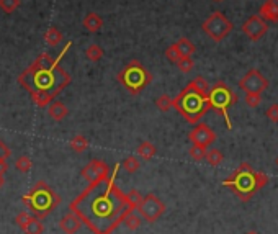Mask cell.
I'll return each mask as SVG.
<instances>
[{
	"label": "cell",
	"instance_id": "11",
	"mask_svg": "<svg viewBox=\"0 0 278 234\" xmlns=\"http://www.w3.org/2000/svg\"><path fill=\"white\" fill-rule=\"evenodd\" d=\"M241 28H242V33L246 35L249 40L259 41L268 31V22H265L259 14H257V15H252L250 18H247V20L242 23Z\"/></svg>",
	"mask_w": 278,
	"mask_h": 234
},
{
	"label": "cell",
	"instance_id": "18",
	"mask_svg": "<svg viewBox=\"0 0 278 234\" xmlns=\"http://www.w3.org/2000/svg\"><path fill=\"white\" fill-rule=\"evenodd\" d=\"M48 113L54 121H62L69 115V110L62 102H52L48 108Z\"/></svg>",
	"mask_w": 278,
	"mask_h": 234
},
{
	"label": "cell",
	"instance_id": "30",
	"mask_svg": "<svg viewBox=\"0 0 278 234\" xmlns=\"http://www.w3.org/2000/svg\"><path fill=\"white\" fill-rule=\"evenodd\" d=\"M141 219H143L141 214H136V213L133 211V213L128 214L126 219H124V224L128 226V229L134 231V229H137L139 226H141Z\"/></svg>",
	"mask_w": 278,
	"mask_h": 234
},
{
	"label": "cell",
	"instance_id": "2",
	"mask_svg": "<svg viewBox=\"0 0 278 234\" xmlns=\"http://www.w3.org/2000/svg\"><path fill=\"white\" fill-rule=\"evenodd\" d=\"M18 84L30 94L46 92L54 99L71 84V74L65 72L59 64L48 70H33L28 67L23 74H20Z\"/></svg>",
	"mask_w": 278,
	"mask_h": 234
},
{
	"label": "cell",
	"instance_id": "13",
	"mask_svg": "<svg viewBox=\"0 0 278 234\" xmlns=\"http://www.w3.org/2000/svg\"><path fill=\"white\" fill-rule=\"evenodd\" d=\"M110 174H111V171H110L108 164H105V162L100 159H92L89 164L82 169V177L87 180L89 184L107 177V175H110Z\"/></svg>",
	"mask_w": 278,
	"mask_h": 234
},
{
	"label": "cell",
	"instance_id": "19",
	"mask_svg": "<svg viewBox=\"0 0 278 234\" xmlns=\"http://www.w3.org/2000/svg\"><path fill=\"white\" fill-rule=\"evenodd\" d=\"M44 41H46V44H48V46L56 48L57 44H61V41H62V33L56 27H51L44 33Z\"/></svg>",
	"mask_w": 278,
	"mask_h": 234
},
{
	"label": "cell",
	"instance_id": "16",
	"mask_svg": "<svg viewBox=\"0 0 278 234\" xmlns=\"http://www.w3.org/2000/svg\"><path fill=\"white\" fill-rule=\"evenodd\" d=\"M259 15L265 22L278 23V0H267L259 9Z\"/></svg>",
	"mask_w": 278,
	"mask_h": 234
},
{
	"label": "cell",
	"instance_id": "34",
	"mask_svg": "<svg viewBox=\"0 0 278 234\" xmlns=\"http://www.w3.org/2000/svg\"><path fill=\"white\" fill-rule=\"evenodd\" d=\"M128 198H129V201H131V205H133L136 210H137V206L141 205V201H143V195L139 193L137 190H131V192H128Z\"/></svg>",
	"mask_w": 278,
	"mask_h": 234
},
{
	"label": "cell",
	"instance_id": "25",
	"mask_svg": "<svg viewBox=\"0 0 278 234\" xmlns=\"http://www.w3.org/2000/svg\"><path fill=\"white\" fill-rule=\"evenodd\" d=\"M156 107L159 112H169V110L174 107V99H170L167 94H164L156 100Z\"/></svg>",
	"mask_w": 278,
	"mask_h": 234
},
{
	"label": "cell",
	"instance_id": "10",
	"mask_svg": "<svg viewBox=\"0 0 278 234\" xmlns=\"http://www.w3.org/2000/svg\"><path fill=\"white\" fill-rule=\"evenodd\" d=\"M270 82L259 69H250L239 81V87L246 94H262L268 89Z\"/></svg>",
	"mask_w": 278,
	"mask_h": 234
},
{
	"label": "cell",
	"instance_id": "23",
	"mask_svg": "<svg viewBox=\"0 0 278 234\" xmlns=\"http://www.w3.org/2000/svg\"><path fill=\"white\" fill-rule=\"evenodd\" d=\"M85 57L92 62H98L103 57V49L98 46V44H90V46L85 49Z\"/></svg>",
	"mask_w": 278,
	"mask_h": 234
},
{
	"label": "cell",
	"instance_id": "21",
	"mask_svg": "<svg viewBox=\"0 0 278 234\" xmlns=\"http://www.w3.org/2000/svg\"><path fill=\"white\" fill-rule=\"evenodd\" d=\"M87 147H89V139L85 138V136H82V134H77V136H74V138L71 139V149H72V151H76V152L81 154Z\"/></svg>",
	"mask_w": 278,
	"mask_h": 234
},
{
	"label": "cell",
	"instance_id": "4",
	"mask_svg": "<svg viewBox=\"0 0 278 234\" xmlns=\"http://www.w3.org/2000/svg\"><path fill=\"white\" fill-rule=\"evenodd\" d=\"M174 108L180 113V116L187 123H190V125H198V121L211 108L208 100V92H203L193 82H188V86L174 99Z\"/></svg>",
	"mask_w": 278,
	"mask_h": 234
},
{
	"label": "cell",
	"instance_id": "26",
	"mask_svg": "<svg viewBox=\"0 0 278 234\" xmlns=\"http://www.w3.org/2000/svg\"><path fill=\"white\" fill-rule=\"evenodd\" d=\"M31 159L28 158V155H20V158L15 161V169L18 172H22V174H26V172H30L31 171Z\"/></svg>",
	"mask_w": 278,
	"mask_h": 234
},
{
	"label": "cell",
	"instance_id": "39",
	"mask_svg": "<svg viewBox=\"0 0 278 234\" xmlns=\"http://www.w3.org/2000/svg\"><path fill=\"white\" fill-rule=\"evenodd\" d=\"M246 234H259V232H255V231H249V232H246Z\"/></svg>",
	"mask_w": 278,
	"mask_h": 234
},
{
	"label": "cell",
	"instance_id": "27",
	"mask_svg": "<svg viewBox=\"0 0 278 234\" xmlns=\"http://www.w3.org/2000/svg\"><path fill=\"white\" fill-rule=\"evenodd\" d=\"M165 56H167V59H169V62H172V64H177L178 61L182 59V53H180V49L177 48V44L174 43V44H170V46L165 49Z\"/></svg>",
	"mask_w": 278,
	"mask_h": 234
},
{
	"label": "cell",
	"instance_id": "24",
	"mask_svg": "<svg viewBox=\"0 0 278 234\" xmlns=\"http://www.w3.org/2000/svg\"><path fill=\"white\" fill-rule=\"evenodd\" d=\"M224 159V155L221 151H218V149L215 147H211V149H206V162L211 166V167H216V166H220L221 162Z\"/></svg>",
	"mask_w": 278,
	"mask_h": 234
},
{
	"label": "cell",
	"instance_id": "7",
	"mask_svg": "<svg viewBox=\"0 0 278 234\" xmlns=\"http://www.w3.org/2000/svg\"><path fill=\"white\" fill-rule=\"evenodd\" d=\"M208 100H210V107L224 118L228 129L233 128V123H231V118H229V110L237 103V94L234 90L228 84L220 81L208 92Z\"/></svg>",
	"mask_w": 278,
	"mask_h": 234
},
{
	"label": "cell",
	"instance_id": "40",
	"mask_svg": "<svg viewBox=\"0 0 278 234\" xmlns=\"http://www.w3.org/2000/svg\"><path fill=\"white\" fill-rule=\"evenodd\" d=\"M215 2H223V0H215Z\"/></svg>",
	"mask_w": 278,
	"mask_h": 234
},
{
	"label": "cell",
	"instance_id": "17",
	"mask_svg": "<svg viewBox=\"0 0 278 234\" xmlns=\"http://www.w3.org/2000/svg\"><path fill=\"white\" fill-rule=\"evenodd\" d=\"M82 25H84L85 30L90 31V33H97V31L102 30L103 20H102L100 15H97V14H94V12H90V14H87V15L84 17Z\"/></svg>",
	"mask_w": 278,
	"mask_h": 234
},
{
	"label": "cell",
	"instance_id": "12",
	"mask_svg": "<svg viewBox=\"0 0 278 234\" xmlns=\"http://www.w3.org/2000/svg\"><path fill=\"white\" fill-rule=\"evenodd\" d=\"M188 139L191 141V144L208 147L216 141V133L208 125H204V123H198V125H195V128L190 131Z\"/></svg>",
	"mask_w": 278,
	"mask_h": 234
},
{
	"label": "cell",
	"instance_id": "3",
	"mask_svg": "<svg viewBox=\"0 0 278 234\" xmlns=\"http://www.w3.org/2000/svg\"><path fill=\"white\" fill-rule=\"evenodd\" d=\"M268 184V175L242 162L229 179L223 180V187L229 188L241 201H249L254 195Z\"/></svg>",
	"mask_w": 278,
	"mask_h": 234
},
{
	"label": "cell",
	"instance_id": "14",
	"mask_svg": "<svg viewBox=\"0 0 278 234\" xmlns=\"http://www.w3.org/2000/svg\"><path fill=\"white\" fill-rule=\"evenodd\" d=\"M15 221L20 226V229H22L25 234H43V231H44L43 223L39 221V218L35 216V214L28 213V211H22L20 214H17Z\"/></svg>",
	"mask_w": 278,
	"mask_h": 234
},
{
	"label": "cell",
	"instance_id": "28",
	"mask_svg": "<svg viewBox=\"0 0 278 234\" xmlns=\"http://www.w3.org/2000/svg\"><path fill=\"white\" fill-rule=\"evenodd\" d=\"M139 167H141V164H139L137 158H134V155H129V158H126L123 161V169L129 174H134L139 171Z\"/></svg>",
	"mask_w": 278,
	"mask_h": 234
},
{
	"label": "cell",
	"instance_id": "37",
	"mask_svg": "<svg viewBox=\"0 0 278 234\" xmlns=\"http://www.w3.org/2000/svg\"><path fill=\"white\" fill-rule=\"evenodd\" d=\"M7 171H9V166H7V162H0V174H5Z\"/></svg>",
	"mask_w": 278,
	"mask_h": 234
},
{
	"label": "cell",
	"instance_id": "35",
	"mask_svg": "<svg viewBox=\"0 0 278 234\" xmlns=\"http://www.w3.org/2000/svg\"><path fill=\"white\" fill-rule=\"evenodd\" d=\"M10 155H12L10 147L7 146L2 139H0V162H7V159H9Z\"/></svg>",
	"mask_w": 278,
	"mask_h": 234
},
{
	"label": "cell",
	"instance_id": "15",
	"mask_svg": "<svg viewBox=\"0 0 278 234\" xmlns=\"http://www.w3.org/2000/svg\"><path fill=\"white\" fill-rule=\"evenodd\" d=\"M82 224H84V221L79 218V214H76L74 211H69L65 216H62L61 223H59V227H61L62 232L65 234H76L82 227Z\"/></svg>",
	"mask_w": 278,
	"mask_h": 234
},
{
	"label": "cell",
	"instance_id": "20",
	"mask_svg": "<svg viewBox=\"0 0 278 234\" xmlns=\"http://www.w3.org/2000/svg\"><path fill=\"white\" fill-rule=\"evenodd\" d=\"M137 155L139 158H143L144 161H151L156 155V146L149 141L141 142L139 147H137Z\"/></svg>",
	"mask_w": 278,
	"mask_h": 234
},
{
	"label": "cell",
	"instance_id": "1",
	"mask_svg": "<svg viewBox=\"0 0 278 234\" xmlns=\"http://www.w3.org/2000/svg\"><path fill=\"white\" fill-rule=\"evenodd\" d=\"M134 210L128 193L116 185L115 172L92 182L71 203V211L79 214L94 234H111Z\"/></svg>",
	"mask_w": 278,
	"mask_h": 234
},
{
	"label": "cell",
	"instance_id": "9",
	"mask_svg": "<svg viewBox=\"0 0 278 234\" xmlns=\"http://www.w3.org/2000/svg\"><path fill=\"white\" fill-rule=\"evenodd\" d=\"M137 213L141 214L143 219H146L148 223H156V221L165 213V205L154 193H148L143 198L141 205L137 206Z\"/></svg>",
	"mask_w": 278,
	"mask_h": 234
},
{
	"label": "cell",
	"instance_id": "8",
	"mask_svg": "<svg viewBox=\"0 0 278 234\" xmlns=\"http://www.w3.org/2000/svg\"><path fill=\"white\" fill-rule=\"evenodd\" d=\"M233 28H234L233 22H231L229 18L220 10L213 12V14H211L206 20L201 23V30L215 43H221L224 38H226L231 31H233Z\"/></svg>",
	"mask_w": 278,
	"mask_h": 234
},
{
	"label": "cell",
	"instance_id": "33",
	"mask_svg": "<svg viewBox=\"0 0 278 234\" xmlns=\"http://www.w3.org/2000/svg\"><path fill=\"white\" fill-rule=\"evenodd\" d=\"M246 105L249 108H257L260 105V100H262V94H246Z\"/></svg>",
	"mask_w": 278,
	"mask_h": 234
},
{
	"label": "cell",
	"instance_id": "29",
	"mask_svg": "<svg viewBox=\"0 0 278 234\" xmlns=\"http://www.w3.org/2000/svg\"><path fill=\"white\" fill-rule=\"evenodd\" d=\"M206 149L208 147H203V146H196L193 144L190 147V158L196 161V162H200L203 159H206Z\"/></svg>",
	"mask_w": 278,
	"mask_h": 234
},
{
	"label": "cell",
	"instance_id": "5",
	"mask_svg": "<svg viewBox=\"0 0 278 234\" xmlns=\"http://www.w3.org/2000/svg\"><path fill=\"white\" fill-rule=\"evenodd\" d=\"M23 201L35 216L44 218L54 208H57V205L61 203V197L46 182H38L30 190V193H26L23 197Z\"/></svg>",
	"mask_w": 278,
	"mask_h": 234
},
{
	"label": "cell",
	"instance_id": "36",
	"mask_svg": "<svg viewBox=\"0 0 278 234\" xmlns=\"http://www.w3.org/2000/svg\"><path fill=\"white\" fill-rule=\"evenodd\" d=\"M267 118L272 123H278V105H272L267 110Z\"/></svg>",
	"mask_w": 278,
	"mask_h": 234
},
{
	"label": "cell",
	"instance_id": "32",
	"mask_svg": "<svg viewBox=\"0 0 278 234\" xmlns=\"http://www.w3.org/2000/svg\"><path fill=\"white\" fill-rule=\"evenodd\" d=\"M20 7V0H0V9L5 14H13Z\"/></svg>",
	"mask_w": 278,
	"mask_h": 234
},
{
	"label": "cell",
	"instance_id": "6",
	"mask_svg": "<svg viewBox=\"0 0 278 234\" xmlns=\"http://www.w3.org/2000/svg\"><path fill=\"white\" fill-rule=\"evenodd\" d=\"M116 79L131 95H139L152 82V74L143 66L141 61L133 59L118 72Z\"/></svg>",
	"mask_w": 278,
	"mask_h": 234
},
{
	"label": "cell",
	"instance_id": "41",
	"mask_svg": "<svg viewBox=\"0 0 278 234\" xmlns=\"http://www.w3.org/2000/svg\"><path fill=\"white\" fill-rule=\"evenodd\" d=\"M276 166H278V158H276Z\"/></svg>",
	"mask_w": 278,
	"mask_h": 234
},
{
	"label": "cell",
	"instance_id": "22",
	"mask_svg": "<svg viewBox=\"0 0 278 234\" xmlns=\"http://www.w3.org/2000/svg\"><path fill=\"white\" fill-rule=\"evenodd\" d=\"M177 48L180 49V53H182V56H188V57H191L195 54V44L191 43L188 38H180L177 43Z\"/></svg>",
	"mask_w": 278,
	"mask_h": 234
},
{
	"label": "cell",
	"instance_id": "31",
	"mask_svg": "<svg viewBox=\"0 0 278 234\" xmlns=\"http://www.w3.org/2000/svg\"><path fill=\"white\" fill-rule=\"evenodd\" d=\"M177 67L180 69L183 74H188V72H191V70H193V67H195V62H193V59H191V57H188V56H183L182 59L177 62Z\"/></svg>",
	"mask_w": 278,
	"mask_h": 234
},
{
	"label": "cell",
	"instance_id": "38",
	"mask_svg": "<svg viewBox=\"0 0 278 234\" xmlns=\"http://www.w3.org/2000/svg\"><path fill=\"white\" fill-rule=\"evenodd\" d=\"M4 185H5V179H4V175L0 174V188H2Z\"/></svg>",
	"mask_w": 278,
	"mask_h": 234
}]
</instances>
